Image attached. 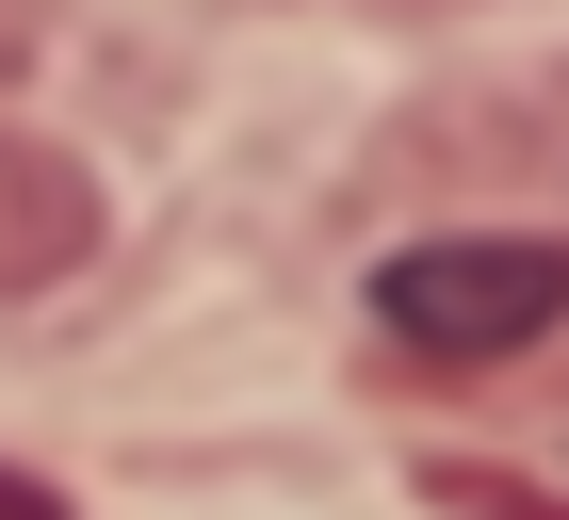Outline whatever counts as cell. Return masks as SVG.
Wrapping results in <instances>:
<instances>
[{"label":"cell","instance_id":"cell-1","mask_svg":"<svg viewBox=\"0 0 569 520\" xmlns=\"http://www.w3.org/2000/svg\"><path fill=\"white\" fill-rule=\"evenodd\" d=\"M375 326L439 374H488L569 326V244H521V228H423V244L375 260Z\"/></svg>","mask_w":569,"mask_h":520},{"label":"cell","instance_id":"cell-3","mask_svg":"<svg viewBox=\"0 0 569 520\" xmlns=\"http://www.w3.org/2000/svg\"><path fill=\"white\" fill-rule=\"evenodd\" d=\"M0 520H49V504H33V488H0Z\"/></svg>","mask_w":569,"mask_h":520},{"label":"cell","instance_id":"cell-2","mask_svg":"<svg viewBox=\"0 0 569 520\" xmlns=\"http://www.w3.org/2000/svg\"><path fill=\"white\" fill-rule=\"evenodd\" d=\"M98 260V179L49 147V130H17L0 114V309H33V293H66Z\"/></svg>","mask_w":569,"mask_h":520}]
</instances>
